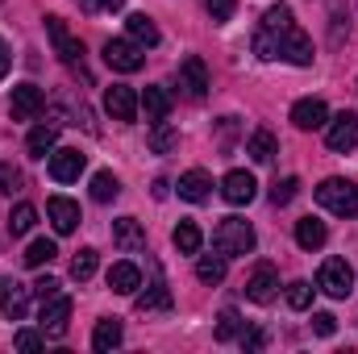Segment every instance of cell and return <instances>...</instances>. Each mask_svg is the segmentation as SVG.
Instances as JSON below:
<instances>
[{"label": "cell", "mask_w": 358, "mask_h": 354, "mask_svg": "<svg viewBox=\"0 0 358 354\" xmlns=\"http://www.w3.org/2000/svg\"><path fill=\"white\" fill-rule=\"evenodd\" d=\"M255 55L259 59H287L296 67H313V42L292 21V8L287 4H275V8L263 13V25L255 34Z\"/></svg>", "instance_id": "6da1fadb"}, {"label": "cell", "mask_w": 358, "mask_h": 354, "mask_svg": "<svg viewBox=\"0 0 358 354\" xmlns=\"http://www.w3.org/2000/svg\"><path fill=\"white\" fill-rule=\"evenodd\" d=\"M213 246H217L225 259H238V255H250V250L259 246V238H255L250 221H242V217H225V221L217 225V234H213Z\"/></svg>", "instance_id": "7a4b0ae2"}, {"label": "cell", "mask_w": 358, "mask_h": 354, "mask_svg": "<svg viewBox=\"0 0 358 354\" xmlns=\"http://www.w3.org/2000/svg\"><path fill=\"white\" fill-rule=\"evenodd\" d=\"M317 204L321 208H329L334 217H355L358 213V183L350 179H321L317 183Z\"/></svg>", "instance_id": "3957f363"}, {"label": "cell", "mask_w": 358, "mask_h": 354, "mask_svg": "<svg viewBox=\"0 0 358 354\" xmlns=\"http://www.w3.org/2000/svg\"><path fill=\"white\" fill-rule=\"evenodd\" d=\"M104 63H108L113 71H121V76H134V71L146 67V50H142L134 38H108V42H104Z\"/></svg>", "instance_id": "277c9868"}, {"label": "cell", "mask_w": 358, "mask_h": 354, "mask_svg": "<svg viewBox=\"0 0 358 354\" xmlns=\"http://www.w3.org/2000/svg\"><path fill=\"white\" fill-rule=\"evenodd\" d=\"M317 288L325 296H334V300H346L355 292V271H350V263L346 259H325L321 271H317Z\"/></svg>", "instance_id": "5b68a950"}, {"label": "cell", "mask_w": 358, "mask_h": 354, "mask_svg": "<svg viewBox=\"0 0 358 354\" xmlns=\"http://www.w3.org/2000/svg\"><path fill=\"white\" fill-rule=\"evenodd\" d=\"M46 34H50V46H55V55H59L67 67H76V63L84 59V42H80V38L67 29V21H63V17H55V13H50V17H46Z\"/></svg>", "instance_id": "8992f818"}, {"label": "cell", "mask_w": 358, "mask_h": 354, "mask_svg": "<svg viewBox=\"0 0 358 354\" xmlns=\"http://www.w3.org/2000/svg\"><path fill=\"white\" fill-rule=\"evenodd\" d=\"M38 321H42V334H46V338H63V334H67V321H71V296L55 292L50 300H42Z\"/></svg>", "instance_id": "52a82bcc"}, {"label": "cell", "mask_w": 358, "mask_h": 354, "mask_svg": "<svg viewBox=\"0 0 358 354\" xmlns=\"http://www.w3.org/2000/svg\"><path fill=\"white\" fill-rule=\"evenodd\" d=\"M176 80H179V88H183L187 100H204V96H208V67H204V59H196V55H187V59L179 63Z\"/></svg>", "instance_id": "ba28073f"}, {"label": "cell", "mask_w": 358, "mask_h": 354, "mask_svg": "<svg viewBox=\"0 0 358 354\" xmlns=\"http://www.w3.org/2000/svg\"><path fill=\"white\" fill-rule=\"evenodd\" d=\"M325 142H329V150L334 155H350L358 146V113H338L334 121H329V134H325Z\"/></svg>", "instance_id": "9c48e42d"}, {"label": "cell", "mask_w": 358, "mask_h": 354, "mask_svg": "<svg viewBox=\"0 0 358 354\" xmlns=\"http://www.w3.org/2000/svg\"><path fill=\"white\" fill-rule=\"evenodd\" d=\"M46 108V92L38 88V84H17L13 96H8V113H13V121H29V117H38Z\"/></svg>", "instance_id": "30bf717a"}, {"label": "cell", "mask_w": 358, "mask_h": 354, "mask_svg": "<svg viewBox=\"0 0 358 354\" xmlns=\"http://www.w3.org/2000/svg\"><path fill=\"white\" fill-rule=\"evenodd\" d=\"M0 313L8 321H25V313H29V288H21L17 279L0 275Z\"/></svg>", "instance_id": "8fae6325"}, {"label": "cell", "mask_w": 358, "mask_h": 354, "mask_svg": "<svg viewBox=\"0 0 358 354\" xmlns=\"http://www.w3.org/2000/svg\"><path fill=\"white\" fill-rule=\"evenodd\" d=\"M292 125L296 129H321V125H329V108H325V100H317V96H304V100H296L292 104Z\"/></svg>", "instance_id": "7c38bea8"}, {"label": "cell", "mask_w": 358, "mask_h": 354, "mask_svg": "<svg viewBox=\"0 0 358 354\" xmlns=\"http://www.w3.org/2000/svg\"><path fill=\"white\" fill-rule=\"evenodd\" d=\"M246 296H250L255 304H271V300L279 296V271H275L271 263H259L255 275L246 279Z\"/></svg>", "instance_id": "4fadbf2b"}, {"label": "cell", "mask_w": 358, "mask_h": 354, "mask_svg": "<svg viewBox=\"0 0 358 354\" xmlns=\"http://www.w3.org/2000/svg\"><path fill=\"white\" fill-rule=\"evenodd\" d=\"M84 167H88V155H80V150H71V146L50 150V179H55V183H71V179H80Z\"/></svg>", "instance_id": "5bb4252c"}, {"label": "cell", "mask_w": 358, "mask_h": 354, "mask_svg": "<svg viewBox=\"0 0 358 354\" xmlns=\"http://www.w3.org/2000/svg\"><path fill=\"white\" fill-rule=\"evenodd\" d=\"M104 108H108L113 121H134L138 117V92L125 88V84H113L104 92Z\"/></svg>", "instance_id": "9a60e30c"}, {"label": "cell", "mask_w": 358, "mask_h": 354, "mask_svg": "<svg viewBox=\"0 0 358 354\" xmlns=\"http://www.w3.org/2000/svg\"><path fill=\"white\" fill-rule=\"evenodd\" d=\"M221 196L229 204H250L259 196V179L250 176V171H229V176L221 179Z\"/></svg>", "instance_id": "2e32d148"}, {"label": "cell", "mask_w": 358, "mask_h": 354, "mask_svg": "<svg viewBox=\"0 0 358 354\" xmlns=\"http://www.w3.org/2000/svg\"><path fill=\"white\" fill-rule=\"evenodd\" d=\"M113 242H117L125 255L146 250V229H142V221H138V217H117V221H113Z\"/></svg>", "instance_id": "e0dca14e"}, {"label": "cell", "mask_w": 358, "mask_h": 354, "mask_svg": "<svg viewBox=\"0 0 358 354\" xmlns=\"http://www.w3.org/2000/svg\"><path fill=\"white\" fill-rule=\"evenodd\" d=\"M46 217H50V225H55L59 234H71V229L80 225V204L67 200V196H50V200H46Z\"/></svg>", "instance_id": "ac0fdd59"}, {"label": "cell", "mask_w": 358, "mask_h": 354, "mask_svg": "<svg viewBox=\"0 0 358 354\" xmlns=\"http://www.w3.org/2000/svg\"><path fill=\"white\" fill-rule=\"evenodd\" d=\"M179 196H183L187 204H204V200L213 196V176L200 171V167L183 171V176H179Z\"/></svg>", "instance_id": "d6986e66"}, {"label": "cell", "mask_w": 358, "mask_h": 354, "mask_svg": "<svg viewBox=\"0 0 358 354\" xmlns=\"http://www.w3.org/2000/svg\"><path fill=\"white\" fill-rule=\"evenodd\" d=\"M125 34L146 50V46H159L163 42V34H159V25H155V17H146V13H129L125 17Z\"/></svg>", "instance_id": "ffe728a7"}, {"label": "cell", "mask_w": 358, "mask_h": 354, "mask_svg": "<svg viewBox=\"0 0 358 354\" xmlns=\"http://www.w3.org/2000/svg\"><path fill=\"white\" fill-rule=\"evenodd\" d=\"M325 242H329L325 221H317V217H300V221H296V246H300V250H321Z\"/></svg>", "instance_id": "44dd1931"}, {"label": "cell", "mask_w": 358, "mask_h": 354, "mask_svg": "<svg viewBox=\"0 0 358 354\" xmlns=\"http://www.w3.org/2000/svg\"><path fill=\"white\" fill-rule=\"evenodd\" d=\"M121 338H125L121 321H117V317H100V321H96V330H92V351H100V354L117 351V346H121Z\"/></svg>", "instance_id": "7402d4cb"}, {"label": "cell", "mask_w": 358, "mask_h": 354, "mask_svg": "<svg viewBox=\"0 0 358 354\" xmlns=\"http://www.w3.org/2000/svg\"><path fill=\"white\" fill-rule=\"evenodd\" d=\"M108 288H113L117 296H134V292L142 288V271L134 263H113L108 267Z\"/></svg>", "instance_id": "603a6c76"}, {"label": "cell", "mask_w": 358, "mask_h": 354, "mask_svg": "<svg viewBox=\"0 0 358 354\" xmlns=\"http://www.w3.org/2000/svg\"><path fill=\"white\" fill-rule=\"evenodd\" d=\"M138 108H146V121H167L171 96H167V88H146L138 96Z\"/></svg>", "instance_id": "cb8c5ba5"}, {"label": "cell", "mask_w": 358, "mask_h": 354, "mask_svg": "<svg viewBox=\"0 0 358 354\" xmlns=\"http://www.w3.org/2000/svg\"><path fill=\"white\" fill-rule=\"evenodd\" d=\"M246 155H250L255 163H271V159L279 155V142H275V134H271V129H255V134L246 138Z\"/></svg>", "instance_id": "d4e9b609"}, {"label": "cell", "mask_w": 358, "mask_h": 354, "mask_svg": "<svg viewBox=\"0 0 358 354\" xmlns=\"http://www.w3.org/2000/svg\"><path fill=\"white\" fill-rule=\"evenodd\" d=\"M55 142H59V125H38V129H29L25 150H29L34 159H46V155L55 150Z\"/></svg>", "instance_id": "484cf974"}, {"label": "cell", "mask_w": 358, "mask_h": 354, "mask_svg": "<svg viewBox=\"0 0 358 354\" xmlns=\"http://www.w3.org/2000/svg\"><path fill=\"white\" fill-rule=\"evenodd\" d=\"M167 309H171V292L163 279L150 283L146 292H138V313H167Z\"/></svg>", "instance_id": "4316f807"}, {"label": "cell", "mask_w": 358, "mask_h": 354, "mask_svg": "<svg viewBox=\"0 0 358 354\" xmlns=\"http://www.w3.org/2000/svg\"><path fill=\"white\" fill-rule=\"evenodd\" d=\"M171 242H176L179 255H196L200 242H204V238H200V225H196V221H179L176 229H171Z\"/></svg>", "instance_id": "83f0119b"}, {"label": "cell", "mask_w": 358, "mask_h": 354, "mask_svg": "<svg viewBox=\"0 0 358 354\" xmlns=\"http://www.w3.org/2000/svg\"><path fill=\"white\" fill-rule=\"evenodd\" d=\"M196 279L200 283H221L225 279V255L217 250V255H200L196 259Z\"/></svg>", "instance_id": "f1b7e54d"}, {"label": "cell", "mask_w": 358, "mask_h": 354, "mask_svg": "<svg viewBox=\"0 0 358 354\" xmlns=\"http://www.w3.org/2000/svg\"><path fill=\"white\" fill-rule=\"evenodd\" d=\"M117 196H121V183H117L113 171H96V176H92V200H96V204H108V200H117Z\"/></svg>", "instance_id": "f546056e"}, {"label": "cell", "mask_w": 358, "mask_h": 354, "mask_svg": "<svg viewBox=\"0 0 358 354\" xmlns=\"http://www.w3.org/2000/svg\"><path fill=\"white\" fill-rule=\"evenodd\" d=\"M34 225H38V208H34V204H17V208L8 213V234H13V238L29 234Z\"/></svg>", "instance_id": "4dcf8cb0"}, {"label": "cell", "mask_w": 358, "mask_h": 354, "mask_svg": "<svg viewBox=\"0 0 358 354\" xmlns=\"http://www.w3.org/2000/svg\"><path fill=\"white\" fill-rule=\"evenodd\" d=\"M96 267H100V255H96L92 246H84V250L71 259V279H76V283H88L92 275H96Z\"/></svg>", "instance_id": "1f68e13d"}, {"label": "cell", "mask_w": 358, "mask_h": 354, "mask_svg": "<svg viewBox=\"0 0 358 354\" xmlns=\"http://www.w3.org/2000/svg\"><path fill=\"white\" fill-rule=\"evenodd\" d=\"M176 146H179V134L167 121H155V129H150V150H155V155H171Z\"/></svg>", "instance_id": "d6a6232c"}, {"label": "cell", "mask_w": 358, "mask_h": 354, "mask_svg": "<svg viewBox=\"0 0 358 354\" xmlns=\"http://www.w3.org/2000/svg\"><path fill=\"white\" fill-rule=\"evenodd\" d=\"M55 255H59V246H55L50 238H34V242L25 246V263L29 267H46Z\"/></svg>", "instance_id": "836d02e7"}, {"label": "cell", "mask_w": 358, "mask_h": 354, "mask_svg": "<svg viewBox=\"0 0 358 354\" xmlns=\"http://www.w3.org/2000/svg\"><path fill=\"white\" fill-rule=\"evenodd\" d=\"M242 334V317H238V309H221V317H217V342H234Z\"/></svg>", "instance_id": "e575fe53"}, {"label": "cell", "mask_w": 358, "mask_h": 354, "mask_svg": "<svg viewBox=\"0 0 358 354\" xmlns=\"http://www.w3.org/2000/svg\"><path fill=\"white\" fill-rule=\"evenodd\" d=\"M287 304H292L296 313H304V309L313 304V283H304V279H296V283H287Z\"/></svg>", "instance_id": "d590c367"}, {"label": "cell", "mask_w": 358, "mask_h": 354, "mask_svg": "<svg viewBox=\"0 0 358 354\" xmlns=\"http://www.w3.org/2000/svg\"><path fill=\"white\" fill-rule=\"evenodd\" d=\"M296 192H300V179H296V176L279 179V183L271 187V204H292V200H296Z\"/></svg>", "instance_id": "8d00e7d4"}, {"label": "cell", "mask_w": 358, "mask_h": 354, "mask_svg": "<svg viewBox=\"0 0 358 354\" xmlns=\"http://www.w3.org/2000/svg\"><path fill=\"white\" fill-rule=\"evenodd\" d=\"M313 334L334 338V334H338V317H334V313H313Z\"/></svg>", "instance_id": "74e56055"}, {"label": "cell", "mask_w": 358, "mask_h": 354, "mask_svg": "<svg viewBox=\"0 0 358 354\" xmlns=\"http://www.w3.org/2000/svg\"><path fill=\"white\" fill-rule=\"evenodd\" d=\"M13 346H17V351H42V346H46V334H34V330H21V334L13 338Z\"/></svg>", "instance_id": "f35d334b"}, {"label": "cell", "mask_w": 358, "mask_h": 354, "mask_svg": "<svg viewBox=\"0 0 358 354\" xmlns=\"http://www.w3.org/2000/svg\"><path fill=\"white\" fill-rule=\"evenodd\" d=\"M234 8H238V0H208V17H213L217 25H225V21L234 17Z\"/></svg>", "instance_id": "ab89813d"}, {"label": "cell", "mask_w": 358, "mask_h": 354, "mask_svg": "<svg viewBox=\"0 0 358 354\" xmlns=\"http://www.w3.org/2000/svg\"><path fill=\"white\" fill-rule=\"evenodd\" d=\"M21 187V176H17V167H8V163H0V192L8 196V192H17Z\"/></svg>", "instance_id": "60d3db41"}, {"label": "cell", "mask_w": 358, "mask_h": 354, "mask_svg": "<svg viewBox=\"0 0 358 354\" xmlns=\"http://www.w3.org/2000/svg\"><path fill=\"white\" fill-rule=\"evenodd\" d=\"M59 288H63V283H59V279H55V275H42V279H38V283H34V296H38V300H50V296H55V292H59Z\"/></svg>", "instance_id": "b9f144b4"}, {"label": "cell", "mask_w": 358, "mask_h": 354, "mask_svg": "<svg viewBox=\"0 0 358 354\" xmlns=\"http://www.w3.org/2000/svg\"><path fill=\"white\" fill-rule=\"evenodd\" d=\"M242 346H246V351H263V346H267V334H263V330H250V334H242Z\"/></svg>", "instance_id": "7bdbcfd3"}, {"label": "cell", "mask_w": 358, "mask_h": 354, "mask_svg": "<svg viewBox=\"0 0 358 354\" xmlns=\"http://www.w3.org/2000/svg\"><path fill=\"white\" fill-rule=\"evenodd\" d=\"M8 71H13V50H8V42L0 38V80H4Z\"/></svg>", "instance_id": "ee69618b"}, {"label": "cell", "mask_w": 358, "mask_h": 354, "mask_svg": "<svg viewBox=\"0 0 358 354\" xmlns=\"http://www.w3.org/2000/svg\"><path fill=\"white\" fill-rule=\"evenodd\" d=\"M125 0H88V8H104V13H117Z\"/></svg>", "instance_id": "f6af8a7d"}, {"label": "cell", "mask_w": 358, "mask_h": 354, "mask_svg": "<svg viewBox=\"0 0 358 354\" xmlns=\"http://www.w3.org/2000/svg\"><path fill=\"white\" fill-rule=\"evenodd\" d=\"M167 192H171L167 179H155V200H167Z\"/></svg>", "instance_id": "bcb514c9"}]
</instances>
